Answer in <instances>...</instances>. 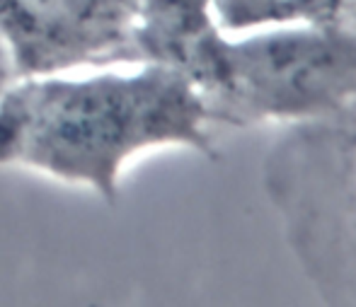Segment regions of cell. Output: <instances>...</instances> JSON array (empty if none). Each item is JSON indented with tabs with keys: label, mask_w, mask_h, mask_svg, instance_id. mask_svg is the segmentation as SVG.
I'll return each instance as SVG.
<instances>
[{
	"label": "cell",
	"mask_w": 356,
	"mask_h": 307,
	"mask_svg": "<svg viewBox=\"0 0 356 307\" xmlns=\"http://www.w3.org/2000/svg\"><path fill=\"white\" fill-rule=\"evenodd\" d=\"M15 80V73H13V65H10V58L5 53L3 44H0V92L8 88L10 83Z\"/></svg>",
	"instance_id": "8992f818"
},
{
	"label": "cell",
	"mask_w": 356,
	"mask_h": 307,
	"mask_svg": "<svg viewBox=\"0 0 356 307\" xmlns=\"http://www.w3.org/2000/svg\"><path fill=\"white\" fill-rule=\"evenodd\" d=\"M213 15L225 32H250L277 24L352 27L356 0H213Z\"/></svg>",
	"instance_id": "5b68a950"
},
{
	"label": "cell",
	"mask_w": 356,
	"mask_h": 307,
	"mask_svg": "<svg viewBox=\"0 0 356 307\" xmlns=\"http://www.w3.org/2000/svg\"><path fill=\"white\" fill-rule=\"evenodd\" d=\"M228 37L213 0H141L136 63L179 73L230 128L323 117L356 97V29L277 24Z\"/></svg>",
	"instance_id": "7a4b0ae2"
},
{
	"label": "cell",
	"mask_w": 356,
	"mask_h": 307,
	"mask_svg": "<svg viewBox=\"0 0 356 307\" xmlns=\"http://www.w3.org/2000/svg\"><path fill=\"white\" fill-rule=\"evenodd\" d=\"M262 191L320 307H356V97L284 124L264 153Z\"/></svg>",
	"instance_id": "3957f363"
},
{
	"label": "cell",
	"mask_w": 356,
	"mask_h": 307,
	"mask_svg": "<svg viewBox=\"0 0 356 307\" xmlns=\"http://www.w3.org/2000/svg\"><path fill=\"white\" fill-rule=\"evenodd\" d=\"M141 0H0V44L15 78L134 65Z\"/></svg>",
	"instance_id": "277c9868"
},
{
	"label": "cell",
	"mask_w": 356,
	"mask_h": 307,
	"mask_svg": "<svg viewBox=\"0 0 356 307\" xmlns=\"http://www.w3.org/2000/svg\"><path fill=\"white\" fill-rule=\"evenodd\" d=\"M155 148L218 158L202 97L165 65L29 75L0 92V167L90 186L114 204L124 167Z\"/></svg>",
	"instance_id": "6da1fadb"
}]
</instances>
